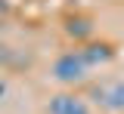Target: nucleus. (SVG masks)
<instances>
[{
    "instance_id": "f257e3e1",
    "label": "nucleus",
    "mask_w": 124,
    "mask_h": 114,
    "mask_svg": "<svg viewBox=\"0 0 124 114\" xmlns=\"http://www.w3.org/2000/svg\"><path fill=\"white\" fill-rule=\"evenodd\" d=\"M93 68L84 62V56H81V49H71V52H62L59 59L53 62V77L65 86H75V83H84L87 80V74H90Z\"/></svg>"
},
{
    "instance_id": "f03ea898",
    "label": "nucleus",
    "mask_w": 124,
    "mask_h": 114,
    "mask_svg": "<svg viewBox=\"0 0 124 114\" xmlns=\"http://www.w3.org/2000/svg\"><path fill=\"white\" fill-rule=\"evenodd\" d=\"M90 99L96 108H102L108 114H121L124 111V77H115V80H102L90 89Z\"/></svg>"
},
{
    "instance_id": "7ed1b4c3",
    "label": "nucleus",
    "mask_w": 124,
    "mask_h": 114,
    "mask_svg": "<svg viewBox=\"0 0 124 114\" xmlns=\"http://www.w3.org/2000/svg\"><path fill=\"white\" fill-rule=\"evenodd\" d=\"M46 114H90V102L78 93H56L46 102Z\"/></svg>"
},
{
    "instance_id": "20e7f679",
    "label": "nucleus",
    "mask_w": 124,
    "mask_h": 114,
    "mask_svg": "<svg viewBox=\"0 0 124 114\" xmlns=\"http://www.w3.org/2000/svg\"><path fill=\"white\" fill-rule=\"evenodd\" d=\"M81 56H84V62L90 68H99V65H108V62L115 59V49H112V43H106V40H87V43L81 46Z\"/></svg>"
},
{
    "instance_id": "39448f33",
    "label": "nucleus",
    "mask_w": 124,
    "mask_h": 114,
    "mask_svg": "<svg viewBox=\"0 0 124 114\" xmlns=\"http://www.w3.org/2000/svg\"><path fill=\"white\" fill-rule=\"evenodd\" d=\"M65 34L75 37V40H87L93 34V22L87 16H68L65 19Z\"/></svg>"
},
{
    "instance_id": "423d86ee",
    "label": "nucleus",
    "mask_w": 124,
    "mask_h": 114,
    "mask_svg": "<svg viewBox=\"0 0 124 114\" xmlns=\"http://www.w3.org/2000/svg\"><path fill=\"white\" fill-rule=\"evenodd\" d=\"M0 96H3V83H0Z\"/></svg>"
}]
</instances>
